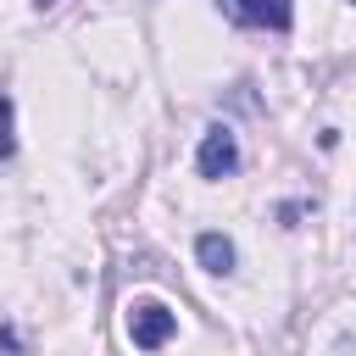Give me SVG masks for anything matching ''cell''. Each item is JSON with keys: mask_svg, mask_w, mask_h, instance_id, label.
<instances>
[{"mask_svg": "<svg viewBox=\"0 0 356 356\" xmlns=\"http://www.w3.org/2000/svg\"><path fill=\"white\" fill-rule=\"evenodd\" d=\"M172 334H178V317L161 300H134L128 306V339H134V350H161Z\"/></svg>", "mask_w": 356, "mask_h": 356, "instance_id": "cell-1", "label": "cell"}, {"mask_svg": "<svg viewBox=\"0 0 356 356\" xmlns=\"http://www.w3.org/2000/svg\"><path fill=\"white\" fill-rule=\"evenodd\" d=\"M11 156H17V106L0 89V161H11Z\"/></svg>", "mask_w": 356, "mask_h": 356, "instance_id": "cell-5", "label": "cell"}, {"mask_svg": "<svg viewBox=\"0 0 356 356\" xmlns=\"http://www.w3.org/2000/svg\"><path fill=\"white\" fill-rule=\"evenodd\" d=\"M234 22H239V28L289 33V28H295V0H234Z\"/></svg>", "mask_w": 356, "mask_h": 356, "instance_id": "cell-3", "label": "cell"}, {"mask_svg": "<svg viewBox=\"0 0 356 356\" xmlns=\"http://www.w3.org/2000/svg\"><path fill=\"white\" fill-rule=\"evenodd\" d=\"M345 6H356V0H345Z\"/></svg>", "mask_w": 356, "mask_h": 356, "instance_id": "cell-7", "label": "cell"}, {"mask_svg": "<svg viewBox=\"0 0 356 356\" xmlns=\"http://www.w3.org/2000/svg\"><path fill=\"white\" fill-rule=\"evenodd\" d=\"M0 350H22V339H17L11 328H0Z\"/></svg>", "mask_w": 356, "mask_h": 356, "instance_id": "cell-6", "label": "cell"}, {"mask_svg": "<svg viewBox=\"0 0 356 356\" xmlns=\"http://www.w3.org/2000/svg\"><path fill=\"white\" fill-rule=\"evenodd\" d=\"M195 261H200L206 273H222V278H228V273H234V239L217 234V228H206V234L195 239Z\"/></svg>", "mask_w": 356, "mask_h": 356, "instance_id": "cell-4", "label": "cell"}, {"mask_svg": "<svg viewBox=\"0 0 356 356\" xmlns=\"http://www.w3.org/2000/svg\"><path fill=\"white\" fill-rule=\"evenodd\" d=\"M195 167H200V178H234V172H239V139H234V128L211 122V128L200 134Z\"/></svg>", "mask_w": 356, "mask_h": 356, "instance_id": "cell-2", "label": "cell"}]
</instances>
